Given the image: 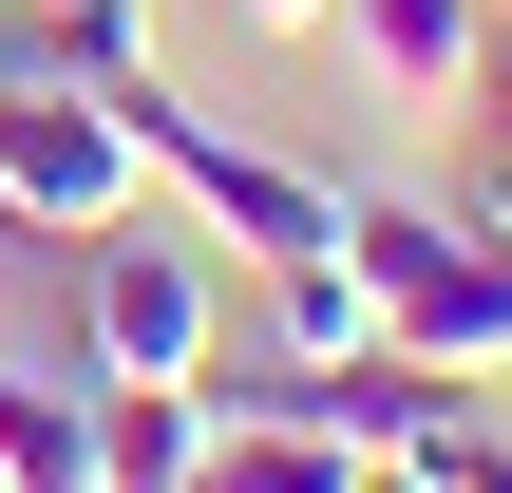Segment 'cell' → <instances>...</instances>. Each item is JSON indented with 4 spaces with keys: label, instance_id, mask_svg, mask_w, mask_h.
<instances>
[{
    "label": "cell",
    "instance_id": "cell-1",
    "mask_svg": "<svg viewBox=\"0 0 512 493\" xmlns=\"http://www.w3.org/2000/svg\"><path fill=\"white\" fill-rule=\"evenodd\" d=\"M133 133H152V209H190L228 266H342V171H304V152H266V133H228L209 95H171V76H133Z\"/></svg>",
    "mask_w": 512,
    "mask_h": 493
},
{
    "label": "cell",
    "instance_id": "cell-2",
    "mask_svg": "<svg viewBox=\"0 0 512 493\" xmlns=\"http://www.w3.org/2000/svg\"><path fill=\"white\" fill-rule=\"evenodd\" d=\"M342 266L380 285V342H418L437 380H512V247L437 190H361L342 209Z\"/></svg>",
    "mask_w": 512,
    "mask_h": 493
},
{
    "label": "cell",
    "instance_id": "cell-3",
    "mask_svg": "<svg viewBox=\"0 0 512 493\" xmlns=\"http://www.w3.org/2000/svg\"><path fill=\"white\" fill-rule=\"evenodd\" d=\"M76 266H95V285H76V361H95V380H209V361H228V247H209L190 209H171V228L133 209V228H95Z\"/></svg>",
    "mask_w": 512,
    "mask_h": 493
},
{
    "label": "cell",
    "instance_id": "cell-4",
    "mask_svg": "<svg viewBox=\"0 0 512 493\" xmlns=\"http://www.w3.org/2000/svg\"><path fill=\"white\" fill-rule=\"evenodd\" d=\"M152 209V133H133V95H95V76H19L0 95V228L19 247H95V228H133Z\"/></svg>",
    "mask_w": 512,
    "mask_h": 493
},
{
    "label": "cell",
    "instance_id": "cell-5",
    "mask_svg": "<svg viewBox=\"0 0 512 493\" xmlns=\"http://www.w3.org/2000/svg\"><path fill=\"white\" fill-rule=\"evenodd\" d=\"M209 437H228L209 380H95V493H190Z\"/></svg>",
    "mask_w": 512,
    "mask_h": 493
},
{
    "label": "cell",
    "instance_id": "cell-6",
    "mask_svg": "<svg viewBox=\"0 0 512 493\" xmlns=\"http://www.w3.org/2000/svg\"><path fill=\"white\" fill-rule=\"evenodd\" d=\"M0 493H95V361L0 342Z\"/></svg>",
    "mask_w": 512,
    "mask_h": 493
},
{
    "label": "cell",
    "instance_id": "cell-7",
    "mask_svg": "<svg viewBox=\"0 0 512 493\" xmlns=\"http://www.w3.org/2000/svg\"><path fill=\"white\" fill-rule=\"evenodd\" d=\"M342 38H361V76H380V95H475L494 0H342Z\"/></svg>",
    "mask_w": 512,
    "mask_h": 493
},
{
    "label": "cell",
    "instance_id": "cell-8",
    "mask_svg": "<svg viewBox=\"0 0 512 493\" xmlns=\"http://www.w3.org/2000/svg\"><path fill=\"white\" fill-rule=\"evenodd\" d=\"M190 493H380V475H361V456H342L323 418H228Z\"/></svg>",
    "mask_w": 512,
    "mask_h": 493
},
{
    "label": "cell",
    "instance_id": "cell-9",
    "mask_svg": "<svg viewBox=\"0 0 512 493\" xmlns=\"http://www.w3.org/2000/svg\"><path fill=\"white\" fill-rule=\"evenodd\" d=\"M266 342H285V361H361V342H380V285H361V266H266Z\"/></svg>",
    "mask_w": 512,
    "mask_h": 493
},
{
    "label": "cell",
    "instance_id": "cell-10",
    "mask_svg": "<svg viewBox=\"0 0 512 493\" xmlns=\"http://www.w3.org/2000/svg\"><path fill=\"white\" fill-rule=\"evenodd\" d=\"M38 38H57V76H95V95L152 76V19H133V0H38Z\"/></svg>",
    "mask_w": 512,
    "mask_h": 493
},
{
    "label": "cell",
    "instance_id": "cell-11",
    "mask_svg": "<svg viewBox=\"0 0 512 493\" xmlns=\"http://www.w3.org/2000/svg\"><path fill=\"white\" fill-rule=\"evenodd\" d=\"M456 209H475V228L512 247V133H475V190H456Z\"/></svg>",
    "mask_w": 512,
    "mask_h": 493
},
{
    "label": "cell",
    "instance_id": "cell-12",
    "mask_svg": "<svg viewBox=\"0 0 512 493\" xmlns=\"http://www.w3.org/2000/svg\"><path fill=\"white\" fill-rule=\"evenodd\" d=\"M19 76H57V38H38V0H0V95Z\"/></svg>",
    "mask_w": 512,
    "mask_h": 493
},
{
    "label": "cell",
    "instance_id": "cell-13",
    "mask_svg": "<svg viewBox=\"0 0 512 493\" xmlns=\"http://www.w3.org/2000/svg\"><path fill=\"white\" fill-rule=\"evenodd\" d=\"M475 114H494V133H512V19H494V38H475Z\"/></svg>",
    "mask_w": 512,
    "mask_h": 493
},
{
    "label": "cell",
    "instance_id": "cell-14",
    "mask_svg": "<svg viewBox=\"0 0 512 493\" xmlns=\"http://www.w3.org/2000/svg\"><path fill=\"white\" fill-rule=\"evenodd\" d=\"M247 19H266V38H304V19H342V0H247Z\"/></svg>",
    "mask_w": 512,
    "mask_h": 493
},
{
    "label": "cell",
    "instance_id": "cell-15",
    "mask_svg": "<svg viewBox=\"0 0 512 493\" xmlns=\"http://www.w3.org/2000/svg\"><path fill=\"white\" fill-rule=\"evenodd\" d=\"M494 19H512V0H494Z\"/></svg>",
    "mask_w": 512,
    "mask_h": 493
}]
</instances>
